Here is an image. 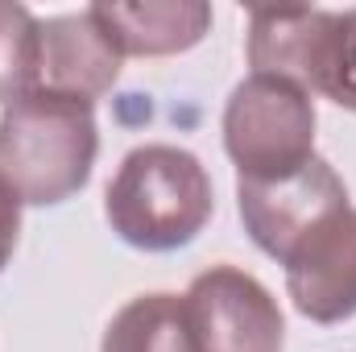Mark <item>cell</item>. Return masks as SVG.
Wrapping results in <instances>:
<instances>
[{
  "label": "cell",
  "instance_id": "6da1fadb",
  "mask_svg": "<svg viewBox=\"0 0 356 352\" xmlns=\"http://www.w3.org/2000/svg\"><path fill=\"white\" fill-rule=\"evenodd\" d=\"M99 154L95 112L83 99L25 91L0 116V178L21 203L50 207L79 195Z\"/></svg>",
  "mask_w": 356,
  "mask_h": 352
},
{
  "label": "cell",
  "instance_id": "7a4b0ae2",
  "mask_svg": "<svg viewBox=\"0 0 356 352\" xmlns=\"http://www.w3.org/2000/svg\"><path fill=\"white\" fill-rule=\"evenodd\" d=\"M216 211L211 178L182 145H137L108 182L104 216L112 232L145 253L191 245Z\"/></svg>",
  "mask_w": 356,
  "mask_h": 352
},
{
  "label": "cell",
  "instance_id": "3957f363",
  "mask_svg": "<svg viewBox=\"0 0 356 352\" xmlns=\"http://www.w3.org/2000/svg\"><path fill=\"white\" fill-rule=\"evenodd\" d=\"M224 150L241 178H282L315 158V104L298 83L249 75L224 108Z\"/></svg>",
  "mask_w": 356,
  "mask_h": 352
},
{
  "label": "cell",
  "instance_id": "277c9868",
  "mask_svg": "<svg viewBox=\"0 0 356 352\" xmlns=\"http://www.w3.org/2000/svg\"><path fill=\"white\" fill-rule=\"evenodd\" d=\"M195 352H282L286 319L266 286L236 269L211 265L182 294Z\"/></svg>",
  "mask_w": 356,
  "mask_h": 352
},
{
  "label": "cell",
  "instance_id": "5b68a950",
  "mask_svg": "<svg viewBox=\"0 0 356 352\" xmlns=\"http://www.w3.org/2000/svg\"><path fill=\"white\" fill-rule=\"evenodd\" d=\"M236 199H241V220L245 232L253 237V245L286 262L290 249L332 211L348 207V191L340 175L315 154L307 166H298L294 175L282 178H241L236 182Z\"/></svg>",
  "mask_w": 356,
  "mask_h": 352
},
{
  "label": "cell",
  "instance_id": "8992f818",
  "mask_svg": "<svg viewBox=\"0 0 356 352\" xmlns=\"http://www.w3.org/2000/svg\"><path fill=\"white\" fill-rule=\"evenodd\" d=\"M286 294L311 323H344L356 315V207L319 220L286 257Z\"/></svg>",
  "mask_w": 356,
  "mask_h": 352
},
{
  "label": "cell",
  "instance_id": "52a82bcc",
  "mask_svg": "<svg viewBox=\"0 0 356 352\" xmlns=\"http://www.w3.org/2000/svg\"><path fill=\"white\" fill-rule=\"evenodd\" d=\"M120 50L99 29V21L83 13H63L38 25V88L71 99H99L120 79Z\"/></svg>",
  "mask_w": 356,
  "mask_h": 352
},
{
  "label": "cell",
  "instance_id": "ba28073f",
  "mask_svg": "<svg viewBox=\"0 0 356 352\" xmlns=\"http://www.w3.org/2000/svg\"><path fill=\"white\" fill-rule=\"evenodd\" d=\"M336 13L327 8H253L249 17V67L302 91H315Z\"/></svg>",
  "mask_w": 356,
  "mask_h": 352
},
{
  "label": "cell",
  "instance_id": "9c48e42d",
  "mask_svg": "<svg viewBox=\"0 0 356 352\" xmlns=\"http://www.w3.org/2000/svg\"><path fill=\"white\" fill-rule=\"evenodd\" d=\"M91 17L112 38V46L137 58L182 54L211 29V8L203 0H145V4H91Z\"/></svg>",
  "mask_w": 356,
  "mask_h": 352
},
{
  "label": "cell",
  "instance_id": "30bf717a",
  "mask_svg": "<svg viewBox=\"0 0 356 352\" xmlns=\"http://www.w3.org/2000/svg\"><path fill=\"white\" fill-rule=\"evenodd\" d=\"M99 352H195L186 303L178 294H141L124 303L112 315Z\"/></svg>",
  "mask_w": 356,
  "mask_h": 352
},
{
  "label": "cell",
  "instance_id": "8fae6325",
  "mask_svg": "<svg viewBox=\"0 0 356 352\" xmlns=\"http://www.w3.org/2000/svg\"><path fill=\"white\" fill-rule=\"evenodd\" d=\"M38 25L25 4L0 0V104L38 88Z\"/></svg>",
  "mask_w": 356,
  "mask_h": 352
},
{
  "label": "cell",
  "instance_id": "7c38bea8",
  "mask_svg": "<svg viewBox=\"0 0 356 352\" xmlns=\"http://www.w3.org/2000/svg\"><path fill=\"white\" fill-rule=\"evenodd\" d=\"M315 91L327 95L332 104L356 112V8L336 13V25H332V38H327V54H323Z\"/></svg>",
  "mask_w": 356,
  "mask_h": 352
},
{
  "label": "cell",
  "instance_id": "4fadbf2b",
  "mask_svg": "<svg viewBox=\"0 0 356 352\" xmlns=\"http://www.w3.org/2000/svg\"><path fill=\"white\" fill-rule=\"evenodd\" d=\"M17 237H21V199H17V191L0 178V269L13 262Z\"/></svg>",
  "mask_w": 356,
  "mask_h": 352
}]
</instances>
